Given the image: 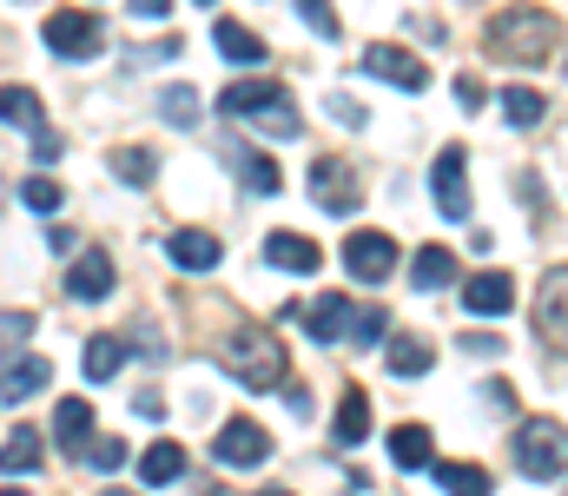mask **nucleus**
<instances>
[{
    "label": "nucleus",
    "instance_id": "nucleus-10",
    "mask_svg": "<svg viewBox=\"0 0 568 496\" xmlns=\"http://www.w3.org/2000/svg\"><path fill=\"white\" fill-rule=\"evenodd\" d=\"M516 305V279L509 272H476L469 285H463V312L469 318H503Z\"/></svg>",
    "mask_w": 568,
    "mask_h": 496
},
{
    "label": "nucleus",
    "instance_id": "nucleus-32",
    "mask_svg": "<svg viewBox=\"0 0 568 496\" xmlns=\"http://www.w3.org/2000/svg\"><path fill=\"white\" fill-rule=\"evenodd\" d=\"M113 172H120L126 185H152V172H159V160H152L145 146H120V153H113Z\"/></svg>",
    "mask_w": 568,
    "mask_h": 496
},
{
    "label": "nucleus",
    "instance_id": "nucleus-20",
    "mask_svg": "<svg viewBox=\"0 0 568 496\" xmlns=\"http://www.w3.org/2000/svg\"><path fill=\"white\" fill-rule=\"evenodd\" d=\"M304 325L317 344H337V337H351V305L337 298V292H324L317 305H304Z\"/></svg>",
    "mask_w": 568,
    "mask_h": 496
},
{
    "label": "nucleus",
    "instance_id": "nucleus-24",
    "mask_svg": "<svg viewBox=\"0 0 568 496\" xmlns=\"http://www.w3.org/2000/svg\"><path fill=\"white\" fill-rule=\"evenodd\" d=\"M272 100H284L272 80H239V87H225V93H219V113H232V120H239V113H265Z\"/></svg>",
    "mask_w": 568,
    "mask_h": 496
},
{
    "label": "nucleus",
    "instance_id": "nucleus-2",
    "mask_svg": "<svg viewBox=\"0 0 568 496\" xmlns=\"http://www.w3.org/2000/svg\"><path fill=\"white\" fill-rule=\"evenodd\" d=\"M219 371L239 377L245 391H272V384L284 377V344L272 337V331H258V325H239V331L219 337Z\"/></svg>",
    "mask_w": 568,
    "mask_h": 496
},
{
    "label": "nucleus",
    "instance_id": "nucleus-13",
    "mask_svg": "<svg viewBox=\"0 0 568 496\" xmlns=\"http://www.w3.org/2000/svg\"><path fill=\"white\" fill-rule=\"evenodd\" d=\"M165 259L185 265V272H212V265H219V239H212L205 225H179V232L165 239Z\"/></svg>",
    "mask_w": 568,
    "mask_h": 496
},
{
    "label": "nucleus",
    "instance_id": "nucleus-33",
    "mask_svg": "<svg viewBox=\"0 0 568 496\" xmlns=\"http://www.w3.org/2000/svg\"><path fill=\"white\" fill-rule=\"evenodd\" d=\"M159 113H165L172 126H199V93H192V87H165Z\"/></svg>",
    "mask_w": 568,
    "mask_h": 496
},
{
    "label": "nucleus",
    "instance_id": "nucleus-4",
    "mask_svg": "<svg viewBox=\"0 0 568 496\" xmlns=\"http://www.w3.org/2000/svg\"><path fill=\"white\" fill-rule=\"evenodd\" d=\"M47 47L60 53V60H93L100 47H106V20L100 13H80V7H67V13H47Z\"/></svg>",
    "mask_w": 568,
    "mask_h": 496
},
{
    "label": "nucleus",
    "instance_id": "nucleus-15",
    "mask_svg": "<svg viewBox=\"0 0 568 496\" xmlns=\"http://www.w3.org/2000/svg\"><path fill=\"white\" fill-rule=\"evenodd\" d=\"M80 364H87V384H113V377H120V364H126V337H113V331H93Z\"/></svg>",
    "mask_w": 568,
    "mask_h": 496
},
{
    "label": "nucleus",
    "instance_id": "nucleus-26",
    "mask_svg": "<svg viewBox=\"0 0 568 496\" xmlns=\"http://www.w3.org/2000/svg\"><path fill=\"white\" fill-rule=\"evenodd\" d=\"M179 470H185V451H179L172 437H159V444H152V451L140 457V484H145V490H159V484H172Z\"/></svg>",
    "mask_w": 568,
    "mask_h": 496
},
{
    "label": "nucleus",
    "instance_id": "nucleus-17",
    "mask_svg": "<svg viewBox=\"0 0 568 496\" xmlns=\"http://www.w3.org/2000/svg\"><path fill=\"white\" fill-rule=\"evenodd\" d=\"M265 259H272V265H284V272H297V279L324 265V252H317L311 239H297V232H272V239H265Z\"/></svg>",
    "mask_w": 568,
    "mask_h": 496
},
{
    "label": "nucleus",
    "instance_id": "nucleus-37",
    "mask_svg": "<svg viewBox=\"0 0 568 496\" xmlns=\"http://www.w3.org/2000/svg\"><path fill=\"white\" fill-rule=\"evenodd\" d=\"M87 464L106 470V477H120V470H126V444H120V437H100V444H87Z\"/></svg>",
    "mask_w": 568,
    "mask_h": 496
},
{
    "label": "nucleus",
    "instance_id": "nucleus-27",
    "mask_svg": "<svg viewBox=\"0 0 568 496\" xmlns=\"http://www.w3.org/2000/svg\"><path fill=\"white\" fill-rule=\"evenodd\" d=\"M225 160L245 172V185H252V192H272V199H278V185H284L278 160H265V153H245V146H225Z\"/></svg>",
    "mask_w": 568,
    "mask_h": 496
},
{
    "label": "nucleus",
    "instance_id": "nucleus-7",
    "mask_svg": "<svg viewBox=\"0 0 568 496\" xmlns=\"http://www.w3.org/2000/svg\"><path fill=\"white\" fill-rule=\"evenodd\" d=\"M463 146H443L436 165H429V192H436V212L449 219V225H463L469 219V179H463Z\"/></svg>",
    "mask_w": 568,
    "mask_h": 496
},
{
    "label": "nucleus",
    "instance_id": "nucleus-18",
    "mask_svg": "<svg viewBox=\"0 0 568 496\" xmlns=\"http://www.w3.org/2000/svg\"><path fill=\"white\" fill-rule=\"evenodd\" d=\"M212 40H219V53H225V60H239V67H258V60H265V40H258L245 20H225V13H219Z\"/></svg>",
    "mask_w": 568,
    "mask_h": 496
},
{
    "label": "nucleus",
    "instance_id": "nucleus-40",
    "mask_svg": "<svg viewBox=\"0 0 568 496\" xmlns=\"http://www.w3.org/2000/svg\"><path fill=\"white\" fill-rule=\"evenodd\" d=\"M331 113H337V120H344V126H364V120H371V113H364V107H357V100H344V93H337V100H331Z\"/></svg>",
    "mask_w": 568,
    "mask_h": 496
},
{
    "label": "nucleus",
    "instance_id": "nucleus-29",
    "mask_svg": "<svg viewBox=\"0 0 568 496\" xmlns=\"http://www.w3.org/2000/svg\"><path fill=\"white\" fill-rule=\"evenodd\" d=\"M503 113H509V126H536V120L549 113V100H542L536 87H509V93H503Z\"/></svg>",
    "mask_w": 568,
    "mask_h": 496
},
{
    "label": "nucleus",
    "instance_id": "nucleus-6",
    "mask_svg": "<svg viewBox=\"0 0 568 496\" xmlns=\"http://www.w3.org/2000/svg\"><path fill=\"white\" fill-rule=\"evenodd\" d=\"M364 73H371V80H390V87H404V93H424L429 87V67L410 47H390V40H371V47H364Z\"/></svg>",
    "mask_w": 568,
    "mask_h": 496
},
{
    "label": "nucleus",
    "instance_id": "nucleus-16",
    "mask_svg": "<svg viewBox=\"0 0 568 496\" xmlns=\"http://www.w3.org/2000/svg\"><path fill=\"white\" fill-rule=\"evenodd\" d=\"M47 377H53L47 357H13V364H0V397H7V404H27Z\"/></svg>",
    "mask_w": 568,
    "mask_h": 496
},
{
    "label": "nucleus",
    "instance_id": "nucleus-9",
    "mask_svg": "<svg viewBox=\"0 0 568 496\" xmlns=\"http://www.w3.org/2000/svg\"><path fill=\"white\" fill-rule=\"evenodd\" d=\"M311 199H317L324 212H357V205H364V179H357V165L317 160L311 165Z\"/></svg>",
    "mask_w": 568,
    "mask_h": 496
},
{
    "label": "nucleus",
    "instance_id": "nucleus-21",
    "mask_svg": "<svg viewBox=\"0 0 568 496\" xmlns=\"http://www.w3.org/2000/svg\"><path fill=\"white\" fill-rule=\"evenodd\" d=\"M410 285H417V292H443V285H456V252H449V245H424V252L410 259Z\"/></svg>",
    "mask_w": 568,
    "mask_h": 496
},
{
    "label": "nucleus",
    "instance_id": "nucleus-25",
    "mask_svg": "<svg viewBox=\"0 0 568 496\" xmlns=\"http://www.w3.org/2000/svg\"><path fill=\"white\" fill-rule=\"evenodd\" d=\"M384 357H390V371H397V377H424L429 364H436V351H429L424 337H410V331H397V337L384 344Z\"/></svg>",
    "mask_w": 568,
    "mask_h": 496
},
{
    "label": "nucleus",
    "instance_id": "nucleus-1",
    "mask_svg": "<svg viewBox=\"0 0 568 496\" xmlns=\"http://www.w3.org/2000/svg\"><path fill=\"white\" fill-rule=\"evenodd\" d=\"M556 40H562V27H556V13H542V7H503V13H489V27H483V47H489L496 60H516V67L549 60Z\"/></svg>",
    "mask_w": 568,
    "mask_h": 496
},
{
    "label": "nucleus",
    "instance_id": "nucleus-30",
    "mask_svg": "<svg viewBox=\"0 0 568 496\" xmlns=\"http://www.w3.org/2000/svg\"><path fill=\"white\" fill-rule=\"evenodd\" d=\"M252 126H258V133H272V140H297V133H304V120H297V107H291V100H272L265 113H252Z\"/></svg>",
    "mask_w": 568,
    "mask_h": 496
},
{
    "label": "nucleus",
    "instance_id": "nucleus-12",
    "mask_svg": "<svg viewBox=\"0 0 568 496\" xmlns=\"http://www.w3.org/2000/svg\"><path fill=\"white\" fill-rule=\"evenodd\" d=\"M536 325L549 331L556 344H568V265H556V272L536 285Z\"/></svg>",
    "mask_w": 568,
    "mask_h": 496
},
{
    "label": "nucleus",
    "instance_id": "nucleus-38",
    "mask_svg": "<svg viewBox=\"0 0 568 496\" xmlns=\"http://www.w3.org/2000/svg\"><path fill=\"white\" fill-rule=\"evenodd\" d=\"M297 13H304V27L311 33H324V40H337L344 27H337V13H331V0H297Z\"/></svg>",
    "mask_w": 568,
    "mask_h": 496
},
{
    "label": "nucleus",
    "instance_id": "nucleus-34",
    "mask_svg": "<svg viewBox=\"0 0 568 496\" xmlns=\"http://www.w3.org/2000/svg\"><path fill=\"white\" fill-rule=\"evenodd\" d=\"M20 205H27V212H60V179L33 172V179L20 185Z\"/></svg>",
    "mask_w": 568,
    "mask_h": 496
},
{
    "label": "nucleus",
    "instance_id": "nucleus-43",
    "mask_svg": "<svg viewBox=\"0 0 568 496\" xmlns=\"http://www.w3.org/2000/svg\"><path fill=\"white\" fill-rule=\"evenodd\" d=\"M205 7H212V0H205Z\"/></svg>",
    "mask_w": 568,
    "mask_h": 496
},
{
    "label": "nucleus",
    "instance_id": "nucleus-31",
    "mask_svg": "<svg viewBox=\"0 0 568 496\" xmlns=\"http://www.w3.org/2000/svg\"><path fill=\"white\" fill-rule=\"evenodd\" d=\"M429 477L443 490H489V470L483 464H429Z\"/></svg>",
    "mask_w": 568,
    "mask_h": 496
},
{
    "label": "nucleus",
    "instance_id": "nucleus-36",
    "mask_svg": "<svg viewBox=\"0 0 568 496\" xmlns=\"http://www.w3.org/2000/svg\"><path fill=\"white\" fill-rule=\"evenodd\" d=\"M33 337V312H0V364Z\"/></svg>",
    "mask_w": 568,
    "mask_h": 496
},
{
    "label": "nucleus",
    "instance_id": "nucleus-11",
    "mask_svg": "<svg viewBox=\"0 0 568 496\" xmlns=\"http://www.w3.org/2000/svg\"><path fill=\"white\" fill-rule=\"evenodd\" d=\"M67 292H73L80 305H100V298L113 292V252H100V245H93V252H80V259H73V272H67Z\"/></svg>",
    "mask_w": 568,
    "mask_h": 496
},
{
    "label": "nucleus",
    "instance_id": "nucleus-39",
    "mask_svg": "<svg viewBox=\"0 0 568 496\" xmlns=\"http://www.w3.org/2000/svg\"><path fill=\"white\" fill-rule=\"evenodd\" d=\"M33 160H60V133H47V126H33Z\"/></svg>",
    "mask_w": 568,
    "mask_h": 496
},
{
    "label": "nucleus",
    "instance_id": "nucleus-22",
    "mask_svg": "<svg viewBox=\"0 0 568 496\" xmlns=\"http://www.w3.org/2000/svg\"><path fill=\"white\" fill-rule=\"evenodd\" d=\"M390 457H397V470H429L436 464V444H429L424 424H397L390 431Z\"/></svg>",
    "mask_w": 568,
    "mask_h": 496
},
{
    "label": "nucleus",
    "instance_id": "nucleus-28",
    "mask_svg": "<svg viewBox=\"0 0 568 496\" xmlns=\"http://www.w3.org/2000/svg\"><path fill=\"white\" fill-rule=\"evenodd\" d=\"M0 120H7L13 133H33V126H40V93H33V87H0Z\"/></svg>",
    "mask_w": 568,
    "mask_h": 496
},
{
    "label": "nucleus",
    "instance_id": "nucleus-8",
    "mask_svg": "<svg viewBox=\"0 0 568 496\" xmlns=\"http://www.w3.org/2000/svg\"><path fill=\"white\" fill-rule=\"evenodd\" d=\"M344 272L364 279V285L390 279V272H397V239H390V232H351V239H344Z\"/></svg>",
    "mask_w": 568,
    "mask_h": 496
},
{
    "label": "nucleus",
    "instance_id": "nucleus-42",
    "mask_svg": "<svg viewBox=\"0 0 568 496\" xmlns=\"http://www.w3.org/2000/svg\"><path fill=\"white\" fill-rule=\"evenodd\" d=\"M456 100L463 107H483V80H456Z\"/></svg>",
    "mask_w": 568,
    "mask_h": 496
},
{
    "label": "nucleus",
    "instance_id": "nucleus-35",
    "mask_svg": "<svg viewBox=\"0 0 568 496\" xmlns=\"http://www.w3.org/2000/svg\"><path fill=\"white\" fill-rule=\"evenodd\" d=\"M377 337H390V312H384V305L351 312V344H377Z\"/></svg>",
    "mask_w": 568,
    "mask_h": 496
},
{
    "label": "nucleus",
    "instance_id": "nucleus-19",
    "mask_svg": "<svg viewBox=\"0 0 568 496\" xmlns=\"http://www.w3.org/2000/svg\"><path fill=\"white\" fill-rule=\"evenodd\" d=\"M53 437H60V451H87V437H93V404H87V397H60Z\"/></svg>",
    "mask_w": 568,
    "mask_h": 496
},
{
    "label": "nucleus",
    "instance_id": "nucleus-23",
    "mask_svg": "<svg viewBox=\"0 0 568 496\" xmlns=\"http://www.w3.org/2000/svg\"><path fill=\"white\" fill-rule=\"evenodd\" d=\"M40 431H7V444H0V477H33L40 470Z\"/></svg>",
    "mask_w": 568,
    "mask_h": 496
},
{
    "label": "nucleus",
    "instance_id": "nucleus-14",
    "mask_svg": "<svg viewBox=\"0 0 568 496\" xmlns=\"http://www.w3.org/2000/svg\"><path fill=\"white\" fill-rule=\"evenodd\" d=\"M331 437H337L344 451L371 437V397H364V384H344V397H337V424H331Z\"/></svg>",
    "mask_w": 568,
    "mask_h": 496
},
{
    "label": "nucleus",
    "instance_id": "nucleus-3",
    "mask_svg": "<svg viewBox=\"0 0 568 496\" xmlns=\"http://www.w3.org/2000/svg\"><path fill=\"white\" fill-rule=\"evenodd\" d=\"M516 470L523 477H562L568 470V424H556V417L516 424Z\"/></svg>",
    "mask_w": 568,
    "mask_h": 496
},
{
    "label": "nucleus",
    "instance_id": "nucleus-5",
    "mask_svg": "<svg viewBox=\"0 0 568 496\" xmlns=\"http://www.w3.org/2000/svg\"><path fill=\"white\" fill-rule=\"evenodd\" d=\"M212 457L232 464V470H258V464L272 457V437H265V424H252V417H225L219 437H212Z\"/></svg>",
    "mask_w": 568,
    "mask_h": 496
},
{
    "label": "nucleus",
    "instance_id": "nucleus-41",
    "mask_svg": "<svg viewBox=\"0 0 568 496\" xmlns=\"http://www.w3.org/2000/svg\"><path fill=\"white\" fill-rule=\"evenodd\" d=\"M133 13H140V20H165V13H172V0H133Z\"/></svg>",
    "mask_w": 568,
    "mask_h": 496
}]
</instances>
